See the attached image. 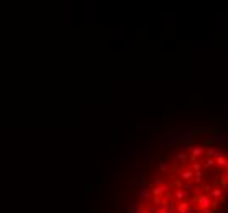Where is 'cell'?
<instances>
[{
  "mask_svg": "<svg viewBox=\"0 0 228 213\" xmlns=\"http://www.w3.org/2000/svg\"><path fill=\"white\" fill-rule=\"evenodd\" d=\"M186 213H197V208L192 205V203H189V207H187V211Z\"/></svg>",
  "mask_w": 228,
  "mask_h": 213,
  "instance_id": "obj_16",
  "label": "cell"
},
{
  "mask_svg": "<svg viewBox=\"0 0 228 213\" xmlns=\"http://www.w3.org/2000/svg\"><path fill=\"white\" fill-rule=\"evenodd\" d=\"M197 203H199V208H200V210H208V208H210V197L202 193V195H199Z\"/></svg>",
  "mask_w": 228,
  "mask_h": 213,
  "instance_id": "obj_2",
  "label": "cell"
},
{
  "mask_svg": "<svg viewBox=\"0 0 228 213\" xmlns=\"http://www.w3.org/2000/svg\"><path fill=\"white\" fill-rule=\"evenodd\" d=\"M145 213H151V211H149V210H146V211H145Z\"/></svg>",
  "mask_w": 228,
  "mask_h": 213,
  "instance_id": "obj_24",
  "label": "cell"
},
{
  "mask_svg": "<svg viewBox=\"0 0 228 213\" xmlns=\"http://www.w3.org/2000/svg\"><path fill=\"white\" fill-rule=\"evenodd\" d=\"M151 198H153V203H154V207L161 205V197H151Z\"/></svg>",
  "mask_w": 228,
  "mask_h": 213,
  "instance_id": "obj_17",
  "label": "cell"
},
{
  "mask_svg": "<svg viewBox=\"0 0 228 213\" xmlns=\"http://www.w3.org/2000/svg\"><path fill=\"white\" fill-rule=\"evenodd\" d=\"M136 141H138V143H141V141H145V136H143V138H141V136H138V138H136Z\"/></svg>",
  "mask_w": 228,
  "mask_h": 213,
  "instance_id": "obj_22",
  "label": "cell"
},
{
  "mask_svg": "<svg viewBox=\"0 0 228 213\" xmlns=\"http://www.w3.org/2000/svg\"><path fill=\"white\" fill-rule=\"evenodd\" d=\"M200 188H203V192H205V195H208V192L212 190V185H210V184H202V185H200Z\"/></svg>",
  "mask_w": 228,
  "mask_h": 213,
  "instance_id": "obj_14",
  "label": "cell"
},
{
  "mask_svg": "<svg viewBox=\"0 0 228 213\" xmlns=\"http://www.w3.org/2000/svg\"><path fill=\"white\" fill-rule=\"evenodd\" d=\"M202 154H203V148H202V146H199V144L192 146V149H191V158H189V161H191V162H197V159L200 158Z\"/></svg>",
  "mask_w": 228,
  "mask_h": 213,
  "instance_id": "obj_1",
  "label": "cell"
},
{
  "mask_svg": "<svg viewBox=\"0 0 228 213\" xmlns=\"http://www.w3.org/2000/svg\"><path fill=\"white\" fill-rule=\"evenodd\" d=\"M202 169V164L200 162H192V172H197V170H200Z\"/></svg>",
  "mask_w": 228,
  "mask_h": 213,
  "instance_id": "obj_15",
  "label": "cell"
},
{
  "mask_svg": "<svg viewBox=\"0 0 228 213\" xmlns=\"http://www.w3.org/2000/svg\"><path fill=\"white\" fill-rule=\"evenodd\" d=\"M212 136V141H213V144L215 143H218V144H226V135L225 133H213V135H210Z\"/></svg>",
  "mask_w": 228,
  "mask_h": 213,
  "instance_id": "obj_4",
  "label": "cell"
},
{
  "mask_svg": "<svg viewBox=\"0 0 228 213\" xmlns=\"http://www.w3.org/2000/svg\"><path fill=\"white\" fill-rule=\"evenodd\" d=\"M158 170L161 174H169V164L163 162V161H159L158 162Z\"/></svg>",
  "mask_w": 228,
  "mask_h": 213,
  "instance_id": "obj_10",
  "label": "cell"
},
{
  "mask_svg": "<svg viewBox=\"0 0 228 213\" xmlns=\"http://www.w3.org/2000/svg\"><path fill=\"white\" fill-rule=\"evenodd\" d=\"M202 213H212V210L208 208V210H202Z\"/></svg>",
  "mask_w": 228,
  "mask_h": 213,
  "instance_id": "obj_23",
  "label": "cell"
},
{
  "mask_svg": "<svg viewBox=\"0 0 228 213\" xmlns=\"http://www.w3.org/2000/svg\"><path fill=\"white\" fill-rule=\"evenodd\" d=\"M161 125H149V131H159Z\"/></svg>",
  "mask_w": 228,
  "mask_h": 213,
  "instance_id": "obj_18",
  "label": "cell"
},
{
  "mask_svg": "<svg viewBox=\"0 0 228 213\" xmlns=\"http://www.w3.org/2000/svg\"><path fill=\"white\" fill-rule=\"evenodd\" d=\"M169 159H171V154H164L163 158H161V161H163V162H168Z\"/></svg>",
  "mask_w": 228,
  "mask_h": 213,
  "instance_id": "obj_19",
  "label": "cell"
},
{
  "mask_svg": "<svg viewBox=\"0 0 228 213\" xmlns=\"http://www.w3.org/2000/svg\"><path fill=\"white\" fill-rule=\"evenodd\" d=\"M205 131H207L205 128H192V130H189L186 135L189 136V138H192V139H194L195 136H200V135H203V133H205Z\"/></svg>",
  "mask_w": 228,
  "mask_h": 213,
  "instance_id": "obj_6",
  "label": "cell"
},
{
  "mask_svg": "<svg viewBox=\"0 0 228 213\" xmlns=\"http://www.w3.org/2000/svg\"><path fill=\"white\" fill-rule=\"evenodd\" d=\"M215 165H218V167H223L226 170V165H228V161H226V154H222L220 158L215 159Z\"/></svg>",
  "mask_w": 228,
  "mask_h": 213,
  "instance_id": "obj_8",
  "label": "cell"
},
{
  "mask_svg": "<svg viewBox=\"0 0 228 213\" xmlns=\"http://www.w3.org/2000/svg\"><path fill=\"white\" fill-rule=\"evenodd\" d=\"M123 158H136V146L133 144L126 153H123Z\"/></svg>",
  "mask_w": 228,
  "mask_h": 213,
  "instance_id": "obj_11",
  "label": "cell"
},
{
  "mask_svg": "<svg viewBox=\"0 0 228 213\" xmlns=\"http://www.w3.org/2000/svg\"><path fill=\"white\" fill-rule=\"evenodd\" d=\"M213 165H215V159H213V158H208L205 162L202 164V167H203V169H210V167H213Z\"/></svg>",
  "mask_w": 228,
  "mask_h": 213,
  "instance_id": "obj_13",
  "label": "cell"
},
{
  "mask_svg": "<svg viewBox=\"0 0 228 213\" xmlns=\"http://www.w3.org/2000/svg\"><path fill=\"white\" fill-rule=\"evenodd\" d=\"M176 161H177L179 164H182V165H184V162H187L189 158H187V154H186V153H179L177 156H176Z\"/></svg>",
  "mask_w": 228,
  "mask_h": 213,
  "instance_id": "obj_12",
  "label": "cell"
},
{
  "mask_svg": "<svg viewBox=\"0 0 228 213\" xmlns=\"http://www.w3.org/2000/svg\"><path fill=\"white\" fill-rule=\"evenodd\" d=\"M218 188H220L222 192H225L228 188V184H226V172L222 174V177L218 179Z\"/></svg>",
  "mask_w": 228,
  "mask_h": 213,
  "instance_id": "obj_9",
  "label": "cell"
},
{
  "mask_svg": "<svg viewBox=\"0 0 228 213\" xmlns=\"http://www.w3.org/2000/svg\"><path fill=\"white\" fill-rule=\"evenodd\" d=\"M112 213H126V211L123 210V208H120V207H117V208H115V211H112Z\"/></svg>",
  "mask_w": 228,
  "mask_h": 213,
  "instance_id": "obj_21",
  "label": "cell"
},
{
  "mask_svg": "<svg viewBox=\"0 0 228 213\" xmlns=\"http://www.w3.org/2000/svg\"><path fill=\"white\" fill-rule=\"evenodd\" d=\"M223 195H225V193H223L218 187H212V190L208 192V197H210L212 200H218V198H222Z\"/></svg>",
  "mask_w": 228,
  "mask_h": 213,
  "instance_id": "obj_7",
  "label": "cell"
},
{
  "mask_svg": "<svg viewBox=\"0 0 228 213\" xmlns=\"http://www.w3.org/2000/svg\"><path fill=\"white\" fill-rule=\"evenodd\" d=\"M110 161H113V162H117V165H120V162H122V158H110Z\"/></svg>",
  "mask_w": 228,
  "mask_h": 213,
  "instance_id": "obj_20",
  "label": "cell"
},
{
  "mask_svg": "<svg viewBox=\"0 0 228 213\" xmlns=\"http://www.w3.org/2000/svg\"><path fill=\"white\" fill-rule=\"evenodd\" d=\"M177 174H179V177H182V181H186V182H192V179H194V172L191 169H179Z\"/></svg>",
  "mask_w": 228,
  "mask_h": 213,
  "instance_id": "obj_3",
  "label": "cell"
},
{
  "mask_svg": "<svg viewBox=\"0 0 228 213\" xmlns=\"http://www.w3.org/2000/svg\"><path fill=\"white\" fill-rule=\"evenodd\" d=\"M138 205V200H136V197H126V211H133Z\"/></svg>",
  "mask_w": 228,
  "mask_h": 213,
  "instance_id": "obj_5",
  "label": "cell"
}]
</instances>
